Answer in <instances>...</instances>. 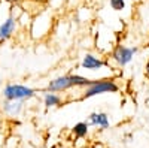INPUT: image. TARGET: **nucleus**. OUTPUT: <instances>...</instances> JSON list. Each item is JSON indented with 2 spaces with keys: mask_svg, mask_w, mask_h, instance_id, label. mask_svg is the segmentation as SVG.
<instances>
[{
  "mask_svg": "<svg viewBox=\"0 0 149 148\" xmlns=\"http://www.w3.org/2000/svg\"><path fill=\"white\" fill-rule=\"evenodd\" d=\"M91 84V79L85 78V76H81V75H63V76H58L52 81H49L48 84V91L51 93H57V91H66L69 88H73V87H88Z\"/></svg>",
  "mask_w": 149,
  "mask_h": 148,
  "instance_id": "obj_1",
  "label": "nucleus"
},
{
  "mask_svg": "<svg viewBox=\"0 0 149 148\" xmlns=\"http://www.w3.org/2000/svg\"><path fill=\"white\" fill-rule=\"evenodd\" d=\"M118 90H119V87H118V84L113 79H97V81H91V84L84 91V99L94 97V96L104 94V93H116Z\"/></svg>",
  "mask_w": 149,
  "mask_h": 148,
  "instance_id": "obj_2",
  "label": "nucleus"
},
{
  "mask_svg": "<svg viewBox=\"0 0 149 148\" xmlns=\"http://www.w3.org/2000/svg\"><path fill=\"white\" fill-rule=\"evenodd\" d=\"M34 94H36V90L22 84H8L3 90V96L6 100L22 102V100H27V99H31Z\"/></svg>",
  "mask_w": 149,
  "mask_h": 148,
  "instance_id": "obj_3",
  "label": "nucleus"
},
{
  "mask_svg": "<svg viewBox=\"0 0 149 148\" xmlns=\"http://www.w3.org/2000/svg\"><path fill=\"white\" fill-rule=\"evenodd\" d=\"M137 53V48H131V46H124V45H118L113 51H112L110 57L119 67L127 66L130 61L133 60L134 54Z\"/></svg>",
  "mask_w": 149,
  "mask_h": 148,
  "instance_id": "obj_4",
  "label": "nucleus"
},
{
  "mask_svg": "<svg viewBox=\"0 0 149 148\" xmlns=\"http://www.w3.org/2000/svg\"><path fill=\"white\" fill-rule=\"evenodd\" d=\"M81 66L85 70H100L102 67H107L109 65L100 57H97L94 54H85V57L81 61Z\"/></svg>",
  "mask_w": 149,
  "mask_h": 148,
  "instance_id": "obj_5",
  "label": "nucleus"
},
{
  "mask_svg": "<svg viewBox=\"0 0 149 148\" xmlns=\"http://www.w3.org/2000/svg\"><path fill=\"white\" fill-rule=\"evenodd\" d=\"M17 24H18L17 17H14V15L8 17L2 22V26H0V41H8L17 30Z\"/></svg>",
  "mask_w": 149,
  "mask_h": 148,
  "instance_id": "obj_6",
  "label": "nucleus"
},
{
  "mask_svg": "<svg viewBox=\"0 0 149 148\" xmlns=\"http://www.w3.org/2000/svg\"><path fill=\"white\" fill-rule=\"evenodd\" d=\"M109 124L110 123L106 112H91L88 115V126H94L98 129H107Z\"/></svg>",
  "mask_w": 149,
  "mask_h": 148,
  "instance_id": "obj_7",
  "label": "nucleus"
},
{
  "mask_svg": "<svg viewBox=\"0 0 149 148\" xmlns=\"http://www.w3.org/2000/svg\"><path fill=\"white\" fill-rule=\"evenodd\" d=\"M3 112L10 115V117H17L19 115V112L22 111V102H17V100H5L2 105Z\"/></svg>",
  "mask_w": 149,
  "mask_h": 148,
  "instance_id": "obj_8",
  "label": "nucleus"
},
{
  "mask_svg": "<svg viewBox=\"0 0 149 148\" xmlns=\"http://www.w3.org/2000/svg\"><path fill=\"white\" fill-rule=\"evenodd\" d=\"M43 103L46 108H54V106H58L61 103V96L55 94V93H51V91H46L45 96H43Z\"/></svg>",
  "mask_w": 149,
  "mask_h": 148,
  "instance_id": "obj_9",
  "label": "nucleus"
},
{
  "mask_svg": "<svg viewBox=\"0 0 149 148\" xmlns=\"http://www.w3.org/2000/svg\"><path fill=\"white\" fill-rule=\"evenodd\" d=\"M88 129H90L88 123L81 121V123H78V124L73 126V133H74L76 138H85L86 135H88Z\"/></svg>",
  "mask_w": 149,
  "mask_h": 148,
  "instance_id": "obj_10",
  "label": "nucleus"
},
{
  "mask_svg": "<svg viewBox=\"0 0 149 148\" xmlns=\"http://www.w3.org/2000/svg\"><path fill=\"white\" fill-rule=\"evenodd\" d=\"M110 2V8L113 11H122L125 8V0H109Z\"/></svg>",
  "mask_w": 149,
  "mask_h": 148,
  "instance_id": "obj_11",
  "label": "nucleus"
},
{
  "mask_svg": "<svg viewBox=\"0 0 149 148\" xmlns=\"http://www.w3.org/2000/svg\"><path fill=\"white\" fill-rule=\"evenodd\" d=\"M10 2H19V0H10Z\"/></svg>",
  "mask_w": 149,
  "mask_h": 148,
  "instance_id": "obj_12",
  "label": "nucleus"
}]
</instances>
